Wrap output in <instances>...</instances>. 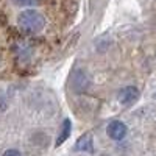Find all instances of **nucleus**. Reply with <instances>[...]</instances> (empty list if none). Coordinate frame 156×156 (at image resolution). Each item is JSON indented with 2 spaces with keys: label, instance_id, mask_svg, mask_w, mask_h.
<instances>
[{
  "label": "nucleus",
  "instance_id": "obj_1",
  "mask_svg": "<svg viewBox=\"0 0 156 156\" xmlns=\"http://www.w3.org/2000/svg\"><path fill=\"white\" fill-rule=\"evenodd\" d=\"M17 22H19L20 30L23 33H28V34H36L45 27V17L37 9L22 11L17 17Z\"/></svg>",
  "mask_w": 156,
  "mask_h": 156
},
{
  "label": "nucleus",
  "instance_id": "obj_2",
  "mask_svg": "<svg viewBox=\"0 0 156 156\" xmlns=\"http://www.w3.org/2000/svg\"><path fill=\"white\" fill-rule=\"evenodd\" d=\"M90 86V76L84 69H78L72 75V89L75 92H84Z\"/></svg>",
  "mask_w": 156,
  "mask_h": 156
},
{
  "label": "nucleus",
  "instance_id": "obj_3",
  "mask_svg": "<svg viewBox=\"0 0 156 156\" xmlns=\"http://www.w3.org/2000/svg\"><path fill=\"white\" fill-rule=\"evenodd\" d=\"M126 125L123 123V122H120V120H112L109 125H108V128H106V133H108V136L111 137V139H114V140H122L125 136H126Z\"/></svg>",
  "mask_w": 156,
  "mask_h": 156
},
{
  "label": "nucleus",
  "instance_id": "obj_4",
  "mask_svg": "<svg viewBox=\"0 0 156 156\" xmlns=\"http://www.w3.org/2000/svg\"><path fill=\"white\" fill-rule=\"evenodd\" d=\"M117 98H119V101L122 105H131V103H134L139 98V90L134 86H126V87L119 90Z\"/></svg>",
  "mask_w": 156,
  "mask_h": 156
},
{
  "label": "nucleus",
  "instance_id": "obj_5",
  "mask_svg": "<svg viewBox=\"0 0 156 156\" xmlns=\"http://www.w3.org/2000/svg\"><path fill=\"white\" fill-rule=\"evenodd\" d=\"M75 150H76V151H89V153H92V151H94L92 136H90L89 133L83 134L80 139L76 140V144H75Z\"/></svg>",
  "mask_w": 156,
  "mask_h": 156
},
{
  "label": "nucleus",
  "instance_id": "obj_6",
  "mask_svg": "<svg viewBox=\"0 0 156 156\" xmlns=\"http://www.w3.org/2000/svg\"><path fill=\"white\" fill-rule=\"evenodd\" d=\"M70 133H72V122L69 120V119H66L62 122V125H61V131H59V134H58V139H56V147H59L61 144H64L66 142V139L70 136Z\"/></svg>",
  "mask_w": 156,
  "mask_h": 156
},
{
  "label": "nucleus",
  "instance_id": "obj_7",
  "mask_svg": "<svg viewBox=\"0 0 156 156\" xmlns=\"http://www.w3.org/2000/svg\"><path fill=\"white\" fill-rule=\"evenodd\" d=\"M19 6H28V5H37L39 0H12Z\"/></svg>",
  "mask_w": 156,
  "mask_h": 156
},
{
  "label": "nucleus",
  "instance_id": "obj_8",
  "mask_svg": "<svg viewBox=\"0 0 156 156\" xmlns=\"http://www.w3.org/2000/svg\"><path fill=\"white\" fill-rule=\"evenodd\" d=\"M3 156H22L17 150H14V148H9V150H6L5 153H3Z\"/></svg>",
  "mask_w": 156,
  "mask_h": 156
},
{
  "label": "nucleus",
  "instance_id": "obj_9",
  "mask_svg": "<svg viewBox=\"0 0 156 156\" xmlns=\"http://www.w3.org/2000/svg\"><path fill=\"white\" fill-rule=\"evenodd\" d=\"M154 98H156V94H154Z\"/></svg>",
  "mask_w": 156,
  "mask_h": 156
}]
</instances>
